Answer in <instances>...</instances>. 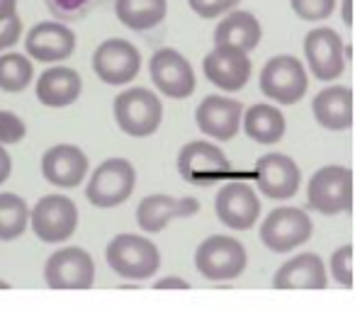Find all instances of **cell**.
<instances>
[{"label":"cell","instance_id":"484cf974","mask_svg":"<svg viewBox=\"0 0 355 311\" xmlns=\"http://www.w3.org/2000/svg\"><path fill=\"white\" fill-rule=\"evenodd\" d=\"M112 6L117 20L134 32L156 30L168 12V0H114Z\"/></svg>","mask_w":355,"mask_h":311},{"label":"cell","instance_id":"5bb4252c","mask_svg":"<svg viewBox=\"0 0 355 311\" xmlns=\"http://www.w3.org/2000/svg\"><path fill=\"white\" fill-rule=\"evenodd\" d=\"M343 37L331 27H316L304 37V59L311 75L316 80L340 78L345 71V54H343Z\"/></svg>","mask_w":355,"mask_h":311},{"label":"cell","instance_id":"9a60e30c","mask_svg":"<svg viewBox=\"0 0 355 311\" xmlns=\"http://www.w3.org/2000/svg\"><path fill=\"white\" fill-rule=\"evenodd\" d=\"M202 71L205 78L214 88L224 90V93H239V90L246 88L248 78L253 73V64L246 51L236 49V46H214L205 56Z\"/></svg>","mask_w":355,"mask_h":311},{"label":"cell","instance_id":"6da1fadb","mask_svg":"<svg viewBox=\"0 0 355 311\" xmlns=\"http://www.w3.org/2000/svg\"><path fill=\"white\" fill-rule=\"evenodd\" d=\"M105 260L110 270L132 282H146L161 270V251L141 233H117L105 248Z\"/></svg>","mask_w":355,"mask_h":311},{"label":"cell","instance_id":"4fadbf2b","mask_svg":"<svg viewBox=\"0 0 355 311\" xmlns=\"http://www.w3.org/2000/svg\"><path fill=\"white\" fill-rule=\"evenodd\" d=\"M214 214L232 231H248L261 217V197L248 183H227L214 197Z\"/></svg>","mask_w":355,"mask_h":311},{"label":"cell","instance_id":"9c48e42d","mask_svg":"<svg viewBox=\"0 0 355 311\" xmlns=\"http://www.w3.org/2000/svg\"><path fill=\"white\" fill-rule=\"evenodd\" d=\"M261 241L272 253H292L304 246L314 233L311 217L300 207H277L263 219Z\"/></svg>","mask_w":355,"mask_h":311},{"label":"cell","instance_id":"277c9868","mask_svg":"<svg viewBox=\"0 0 355 311\" xmlns=\"http://www.w3.org/2000/svg\"><path fill=\"white\" fill-rule=\"evenodd\" d=\"M350 202H353V173L348 166H324L309 178L306 204L311 212L338 217L350 212Z\"/></svg>","mask_w":355,"mask_h":311},{"label":"cell","instance_id":"ffe728a7","mask_svg":"<svg viewBox=\"0 0 355 311\" xmlns=\"http://www.w3.org/2000/svg\"><path fill=\"white\" fill-rule=\"evenodd\" d=\"M200 212L195 197H171V195H148L137 207V224L144 233H161L175 219H188Z\"/></svg>","mask_w":355,"mask_h":311},{"label":"cell","instance_id":"30bf717a","mask_svg":"<svg viewBox=\"0 0 355 311\" xmlns=\"http://www.w3.org/2000/svg\"><path fill=\"white\" fill-rule=\"evenodd\" d=\"M30 226L44 243H64L78 229V207L66 195H44L30 209Z\"/></svg>","mask_w":355,"mask_h":311},{"label":"cell","instance_id":"d6a6232c","mask_svg":"<svg viewBox=\"0 0 355 311\" xmlns=\"http://www.w3.org/2000/svg\"><path fill=\"white\" fill-rule=\"evenodd\" d=\"M188 6L202 20H214V17L232 12L239 6V0H188Z\"/></svg>","mask_w":355,"mask_h":311},{"label":"cell","instance_id":"d4e9b609","mask_svg":"<svg viewBox=\"0 0 355 311\" xmlns=\"http://www.w3.org/2000/svg\"><path fill=\"white\" fill-rule=\"evenodd\" d=\"M263 39V27L253 12L232 10L224 20H219L214 30V46H236L241 51L258 49Z\"/></svg>","mask_w":355,"mask_h":311},{"label":"cell","instance_id":"836d02e7","mask_svg":"<svg viewBox=\"0 0 355 311\" xmlns=\"http://www.w3.org/2000/svg\"><path fill=\"white\" fill-rule=\"evenodd\" d=\"M22 37V20L20 17H8V20H0V51L10 49L20 42Z\"/></svg>","mask_w":355,"mask_h":311},{"label":"cell","instance_id":"7402d4cb","mask_svg":"<svg viewBox=\"0 0 355 311\" xmlns=\"http://www.w3.org/2000/svg\"><path fill=\"white\" fill-rule=\"evenodd\" d=\"M83 93V78L69 66H51L37 78V100L44 107H69Z\"/></svg>","mask_w":355,"mask_h":311},{"label":"cell","instance_id":"e575fe53","mask_svg":"<svg viewBox=\"0 0 355 311\" xmlns=\"http://www.w3.org/2000/svg\"><path fill=\"white\" fill-rule=\"evenodd\" d=\"M190 282L183 280V277H175V275H166V277H158L156 282H153V290L158 292H166V290H190Z\"/></svg>","mask_w":355,"mask_h":311},{"label":"cell","instance_id":"ba28073f","mask_svg":"<svg viewBox=\"0 0 355 311\" xmlns=\"http://www.w3.org/2000/svg\"><path fill=\"white\" fill-rule=\"evenodd\" d=\"M309 90V75L300 59L272 56L261 71V93L277 105H297Z\"/></svg>","mask_w":355,"mask_h":311},{"label":"cell","instance_id":"f1b7e54d","mask_svg":"<svg viewBox=\"0 0 355 311\" xmlns=\"http://www.w3.org/2000/svg\"><path fill=\"white\" fill-rule=\"evenodd\" d=\"M49 12L56 20L64 22H78L83 17H88L90 12H95L98 8H105L114 0H44Z\"/></svg>","mask_w":355,"mask_h":311},{"label":"cell","instance_id":"7c38bea8","mask_svg":"<svg viewBox=\"0 0 355 311\" xmlns=\"http://www.w3.org/2000/svg\"><path fill=\"white\" fill-rule=\"evenodd\" d=\"M93 71L103 83L107 85H127L141 71V54L127 39L110 37L95 49Z\"/></svg>","mask_w":355,"mask_h":311},{"label":"cell","instance_id":"52a82bcc","mask_svg":"<svg viewBox=\"0 0 355 311\" xmlns=\"http://www.w3.org/2000/svg\"><path fill=\"white\" fill-rule=\"evenodd\" d=\"M178 173L190 185H212L232 175V161L214 141H190L178 153Z\"/></svg>","mask_w":355,"mask_h":311},{"label":"cell","instance_id":"4316f807","mask_svg":"<svg viewBox=\"0 0 355 311\" xmlns=\"http://www.w3.org/2000/svg\"><path fill=\"white\" fill-rule=\"evenodd\" d=\"M30 226V207L15 193H0V241H15Z\"/></svg>","mask_w":355,"mask_h":311},{"label":"cell","instance_id":"603a6c76","mask_svg":"<svg viewBox=\"0 0 355 311\" xmlns=\"http://www.w3.org/2000/svg\"><path fill=\"white\" fill-rule=\"evenodd\" d=\"M314 119L329 132H345L353 124V90L348 85H329L311 100Z\"/></svg>","mask_w":355,"mask_h":311},{"label":"cell","instance_id":"4dcf8cb0","mask_svg":"<svg viewBox=\"0 0 355 311\" xmlns=\"http://www.w3.org/2000/svg\"><path fill=\"white\" fill-rule=\"evenodd\" d=\"M292 10L304 22L329 20L336 10V0H290Z\"/></svg>","mask_w":355,"mask_h":311},{"label":"cell","instance_id":"2e32d148","mask_svg":"<svg viewBox=\"0 0 355 311\" xmlns=\"http://www.w3.org/2000/svg\"><path fill=\"white\" fill-rule=\"evenodd\" d=\"M256 183L268 199H290L300 193L302 170L287 153H266L256 161Z\"/></svg>","mask_w":355,"mask_h":311},{"label":"cell","instance_id":"d590c367","mask_svg":"<svg viewBox=\"0 0 355 311\" xmlns=\"http://www.w3.org/2000/svg\"><path fill=\"white\" fill-rule=\"evenodd\" d=\"M12 173V159L10 153L6 151V146H0V185L6 183Z\"/></svg>","mask_w":355,"mask_h":311},{"label":"cell","instance_id":"3957f363","mask_svg":"<svg viewBox=\"0 0 355 311\" xmlns=\"http://www.w3.org/2000/svg\"><path fill=\"white\" fill-rule=\"evenodd\" d=\"M112 114L122 134L134 139H146L161 129L163 103L153 90L129 88L114 98Z\"/></svg>","mask_w":355,"mask_h":311},{"label":"cell","instance_id":"e0dca14e","mask_svg":"<svg viewBox=\"0 0 355 311\" xmlns=\"http://www.w3.org/2000/svg\"><path fill=\"white\" fill-rule=\"evenodd\" d=\"M90 161L76 143H56L42 156V175L46 183L61 190H73L88 178Z\"/></svg>","mask_w":355,"mask_h":311},{"label":"cell","instance_id":"1f68e13d","mask_svg":"<svg viewBox=\"0 0 355 311\" xmlns=\"http://www.w3.org/2000/svg\"><path fill=\"white\" fill-rule=\"evenodd\" d=\"M27 136V124L20 114L10 109H0V146H12Z\"/></svg>","mask_w":355,"mask_h":311},{"label":"cell","instance_id":"44dd1931","mask_svg":"<svg viewBox=\"0 0 355 311\" xmlns=\"http://www.w3.org/2000/svg\"><path fill=\"white\" fill-rule=\"evenodd\" d=\"M270 285L280 292H290V290L321 292L329 287V272H326L324 260L316 253H297L295 258H290V260H285L277 267Z\"/></svg>","mask_w":355,"mask_h":311},{"label":"cell","instance_id":"d6986e66","mask_svg":"<svg viewBox=\"0 0 355 311\" xmlns=\"http://www.w3.org/2000/svg\"><path fill=\"white\" fill-rule=\"evenodd\" d=\"M27 59L42 61V64H59L73 56L76 35L64 22H40L25 37Z\"/></svg>","mask_w":355,"mask_h":311},{"label":"cell","instance_id":"cb8c5ba5","mask_svg":"<svg viewBox=\"0 0 355 311\" xmlns=\"http://www.w3.org/2000/svg\"><path fill=\"white\" fill-rule=\"evenodd\" d=\"M241 127L251 141L263 143V146H272V143L282 141V136H285L287 119L277 105L258 103L251 105L248 109H243Z\"/></svg>","mask_w":355,"mask_h":311},{"label":"cell","instance_id":"74e56055","mask_svg":"<svg viewBox=\"0 0 355 311\" xmlns=\"http://www.w3.org/2000/svg\"><path fill=\"white\" fill-rule=\"evenodd\" d=\"M350 3H353V0H343V25L345 27L353 25V17H350Z\"/></svg>","mask_w":355,"mask_h":311},{"label":"cell","instance_id":"5b68a950","mask_svg":"<svg viewBox=\"0 0 355 311\" xmlns=\"http://www.w3.org/2000/svg\"><path fill=\"white\" fill-rule=\"evenodd\" d=\"M137 170L127 159H107L93 170L85 185V197L98 209H114L134 193Z\"/></svg>","mask_w":355,"mask_h":311},{"label":"cell","instance_id":"8d00e7d4","mask_svg":"<svg viewBox=\"0 0 355 311\" xmlns=\"http://www.w3.org/2000/svg\"><path fill=\"white\" fill-rule=\"evenodd\" d=\"M17 15V0H0V20Z\"/></svg>","mask_w":355,"mask_h":311},{"label":"cell","instance_id":"7a4b0ae2","mask_svg":"<svg viewBox=\"0 0 355 311\" xmlns=\"http://www.w3.org/2000/svg\"><path fill=\"white\" fill-rule=\"evenodd\" d=\"M248 253L239 238L214 233L195 251V267L209 282H232L246 272Z\"/></svg>","mask_w":355,"mask_h":311},{"label":"cell","instance_id":"8fae6325","mask_svg":"<svg viewBox=\"0 0 355 311\" xmlns=\"http://www.w3.org/2000/svg\"><path fill=\"white\" fill-rule=\"evenodd\" d=\"M148 73H151L153 85H156L163 98L188 100L198 88L193 64L178 49H171V46L153 51L151 61H148Z\"/></svg>","mask_w":355,"mask_h":311},{"label":"cell","instance_id":"f546056e","mask_svg":"<svg viewBox=\"0 0 355 311\" xmlns=\"http://www.w3.org/2000/svg\"><path fill=\"white\" fill-rule=\"evenodd\" d=\"M326 272H331L336 285H340L343 290L353 287V246H350V243H345V246L336 248V251L331 253L329 270Z\"/></svg>","mask_w":355,"mask_h":311},{"label":"cell","instance_id":"83f0119b","mask_svg":"<svg viewBox=\"0 0 355 311\" xmlns=\"http://www.w3.org/2000/svg\"><path fill=\"white\" fill-rule=\"evenodd\" d=\"M35 78V66L25 54H0V90L3 93H22Z\"/></svg>","mask_w":355,"mask_h":311},{"label":"cell","instance_id":"8992f818","mask_svg":"<svg viewBox=\"0 0 355 311\" xmlns=\"http://www.w3.org/2000/svg\"><path fill=\"white\" fill-rule=\"evenodd\" d=\"M44 282L49 290L85 292L95 285V260L85 248L64 246L44 263Z\"/></svg>","mask_w":355,"mask_h":311},{"label":"cell","instance_id":"f35d334b","mask_svg":"<svg viewBox=\"0 0 355 311\" xmlns=\"http://www.w3.org/2000/svg\"><path fill=\"white\" fill-rule=\"evenodd\" d=\"M10 282H8V280H0V290H10Z\"/></svg>","mask_w":355,"mask_h":311},{"label":"cell","instance_id":"ac0fdd59","mask_svg":"<svg viewBox=\"0 0 355 311\" xmlns=\"http://www.w3.org/2000/svg\"><path fill=\"white\" fill-rule=\"evenodd\" d=\"M243 105L234 98L207 95L195 109V122L205 136L214 141H232L241 129Z\"/></svg>","mask_w":355,"mask_h":311}]
</instances>
